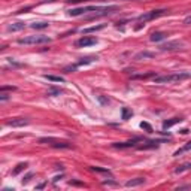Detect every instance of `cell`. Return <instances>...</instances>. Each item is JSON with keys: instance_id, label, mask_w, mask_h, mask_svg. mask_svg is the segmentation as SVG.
<instances>
[{"instance_id": "27", "label": "cell", "mask_w": 191, "mask_h": 191, "mask_svg": "<svg viewBox=\"0 0 191 191\" xmlns=\"http://www.w3.org/2000/svg\"><path fill=\"white\" fill-rule=\"evenodd\" d=\"M60 93H61L60 88H51L50 91H48V96H58Z\"/></svg>"}, {"instance_id": "30", "label": "cell", "mask_w": 191, "mask_h": 191, "mask_svg": "<svg viewBox=\"0 0 191 191\" xmlns=\"http://www.w3.org/2000/svg\"><path fill=\"white\" fill-rule=\"evenodd\" d=\"M8 99H9L8 94H6L5 91H2V94H0V102H6Z\"/></svg>"}, {"instance_id": "9", "label": "cell", "mask_w": 191, "mask_h": 191, "mask_svg": "<svg viewBox=\"0 0 191 191\" xmlns=\"http://www.w3.org/2000/svg\"><path fill=\"white\" fill-rule=\"evenodd\" d=\"M137 142H142L141 137H136V139H133V141H128V142H121V143H114L112 146L114 148H119V150H123V148H132V146H134Z\"/></svg>"}, {"instance_id": "18", "label": "cell", "mask_w": 191, "mask_h": 191, "mask_svg": "<svg viewBox=\"0 0 191 191\" xmlns=\"http://www.w3.org/2000/svg\"><path fill=\"white\" fill-rule=\"evenodd\" d=\"M187 170H191V163H184L181 166H178L175 169V173H182V172H187Z\"/></svg>"}, {"instance_id": "23", "label": "cell", "mask_w": 191, "mask_h": 191, "mask_svg": "<svg viewBox=\"0 0 191 191\" xmlns=\"http://www.w3.org/2000/svg\"><path fill=\"white\" fill-rule=\"evenodd\" d=\"M25 167H27V163H20V164H18V166L12 170V175H14V176H15V175H18L20 172H23Z\"/></svg>"}, {"instance_id": "20", "label": "cell", "mask_w": 191, "mask_h": 191, "mask_svg": "<svg viewBox=\"0 0 191 191\" xmlns=\"http://www.w3.org/2000/svg\"><path fill=\"white\" fill-rule=\"evenodd\" d=\"M45 79H48L51 82H64V78L63 76H55V75H45Z\"/></svg>"}, {"instance_id": "8", "label": "cell", "mask_w": 191, "mask_h": 191, "mask_svg": "<svg viewBox=\"0 0 191 191\" xmlns=\"http://www.w3.org/2000/svg\"><path fill=\"white\" fill-rule=\"evenodd\" d=\"M182 46V43L181 42H167V43H163V45H160V50L161 51H175V50H179Z\"/></svg>"}, {"instance_id": "2", "label": "cell", "mask_w": 191, "mask_h": 191, "mask_svg": "<svg viewBox=\"0 0 191 191\" xmlns=\"http://www.w3.org/2000/svg\"><path fill=\"white\" fill-rule=\"evenodd\" d=\"M191 73L188 72H176V73H169L163 76H154V82L155 84H175L181 82L184 79H188Z\"/></svg>"}, {"instance_id": "24", "label": "cell", "mask_w": 191, "mask_h": 191, "mask_svg": "<svg viewBox=\"0 0 191 191\" xmlns=\"http://www.w3.org/2000/svg\"><path fill=\"white\" fill-rule=\"evenodd\" d=\"M90 169H91L93 172H99V173H108V175L111 173L108 169H103V167H99V166H91Z\"/></svg>"}, {"instance_id": "28", "label": "cell", "mask_w": 191, "mask_h": 191, "mask_svg": "<svg viewBox=\"0 0 191 191\" xmlns=\"http://www.w3.org/2000/svg\"><path fill=\"white\" fill-rule=\"evenodd\" d=\"M33 172H30V173H27V175H25V176H24V179H23V184H27V182H28V181H30V179H32V178H33Z\"/></svg>"}, {"instance_id": "6", "label": "cell", "mask_w": 191, "mask_h": 191, "mask_svg": "<svg viewBox=\"0 0 191 191\" xmlns=\"http://www.w3.org/2000/svg\"><path fill=\"white\" fill-rule=\"evenodd\" d=\"M5 124L8 127H24V125L30 124V119H27V118H12V119H8Z\"/></svg>"}, {"instance_id": "10", "label": "cell", "mask_w": 191, "mask_h": 191, "mask_svg": "<svg viewBox=\"0 0 191 191\" xmlns=\"http://www.w3.org/2000/svg\"><path fill=\"white\" fill-rule=\"evenodd\" d=\"M161 142H164V141H163V139H157V141H148L146 143L141 145V146H139V150H150V148H155V146H158Z\"/></svg>"}, {"instance_id": "29", "label": "cell", "mask_w": 191, "mask_h": 191, "mask_svg": "<svg viewBox=\"0 0 191 191\" xmlns=\"http://www.w3.org/2000/svg\"><path fill=\"white\" fill-rule=\"evenodd\" d=\"M14 90H17L15 87H8V85H3L2 87V91H14Z\"/></svg>"}, {"instance_id": "35", "label": "cell", "mask_w": 191, "mask_h": 191, "mask_svg": "<svg viewBox=\"0 0 191 191\" xmlns=\"http://www.w3.org/2000/svg\"><path fill=\"white\" fill-rule=\"evenodd\" d=\"M181 133H182V134H187V133H188V130H187V128H184V130H181Z\"/></svg>"}, {"instance_id": "21", "label": "cell", "mask_w": 191, "mask_h": 191, "mask_svg": "<svg viewBox=\"0 0 191 191\" xmlns=\"http://www.w3.org/2000/svg\"><path fill=\"white\" fill-rule=\"evenodd\" d=\"M48 25H50V23H46V21L33 23V24H32V28H34V30H42V28H48Z\"/></svg>"}, {"instance_id": "5", "label": "cell", "mask_w": 191, "mask_h": 191, "mask_svg": "<svg viewBox=\"0 0 191 191\" xmlns=\"http://www.w3.org/2000/svg\"><path fill=\"white\" fill-rule=\"evenodd\" d=\"M39 143L50 145L52 148H72V143H69L66 141H58V139H54V137H41Z\"/></svg>"}, {"instance_id": "4", "label": "cell", "mask_w": 191, "mask_h": 191, "mask_svg": "<svg viewBox=\"0 0 191 191\" xmlns=\"http://www.w3.org/2000/svg\"><path fill=\"white\" fill-rule=\"evenodd\" d=\"M51 39L45 34H36V36H25L18 39L20 45H42V43H50Z\"/></svg>"}, {"instance_id": "31", "label": "cell", "mask_w": 191, "mask_h": 191, "mask_svg": "<svg viewBox=\"0 0 191 191\" xmlns=\"http://www.w3.org/2000/svg\"><path fill=\"white\" fill-rule=\"evenodd\" d=\"M184 24H185V25H191V15L184 20Z\"/></svg>"}, {"instance_id": "25", "label": "cell", "mask_w": 191, "mask_h": 191, "mask_svg": "<svg viewBox=\"0 0 191 191\" xmlns=\"http://www.w3.org/2000/svg\"><path fill=\"white\" fill-rule=\"evenodd\" d=\"M155 75V72H151V73H145V75H134L133 79H146V78H150V76H154Z\"/></svg>"}, {"instance_id": "22", "label": "cell", "mask_w": 191, "mask_h": 191, "mask_svg": "<svg viewBox=\"0 0 191 191\" xmlns=\"http://www.w3.org/2000/svg\"><path fill=\"white\" fill-rule=\"evenodd\" d=\"M132 115H133V112H132V109L128 108H123V111H121V116H123V119H128V118H132Z\"/></svg>"}, {"instance_id": "13", "label": "cell", "mask_w": 191, "mask_h": 191, "mask_svg": "<svg viewBox=\"0 0 191 191\" xmlns=\"http://www.w3.org/2000/svg\"><path fill=\"white\" fill-rule=\"evenodd\" d=\"M181 121H182V118H170V119H166L163 123V130H167V128H170L175 124H179Z\"/></svg>"}, {"instance_id": "26", "label": "cell", "mask_w": 191, "mask_h": 191, "mask_svg": "<svg viewBox=\"0 0 191 191\" xmlns=\"http://www.w3.org/2000/svg\"><path fill=\"white\" fill-rule=\"evenodd\" d=\"M141 128L146 130V133H152V127L148 123H141Z\"/></svg>"}, {"instance_id": "32", "label": "cell", "mask_w": 191, "mask_h": 191, "mask_svg": "<svg viewBox=\"0 0 191 191\" xmlns=\"http://www.w3.org/2000/svg\"><path fill=\"white\" fill-rule=\"evenodd\" d=\"M69 184H70V185H82L81 182H78V181H70Z\"/></svg>"}, {"instance_id": "11", "label": "cell", "mask_w": 191, "mask_h": 191, "mask_svg": "<svg viewBox=\"0 0 191 191\" xmlns=\"http://www.w3.org/2000/svg\"><path fill=\"white\" fill-rule=\"evenodd\" d=\"M97 60H99V57H97V55H88V57H85V58H81L76 64H78V67H79V66H85V64L94 63V61H97Z\"/></svg>"}, {"instance_id": "19", "label": "cell", "mask_w": 191, "mask_h": 191, "mask_svg": "<svg viewBox=\"0 0 191 191\" xmlns=\"http://www.w3.org/2000/svg\"><path fill=\"white\" fill-rule=\"evenodd\" d=\"M191 150V141L190 142H187L185 145H184L182 148H179L178 151H175V157H178V155H181V154H184V152H187V151H190Z\"/></svg>"}, {"instance_id": "17", "label": "cell", "mask_w": 191, "mask_h": 191, "mask_svg": "<svg viewBox=\"0 0 191 191\" xmlns=\"http://www.w3.org/2000/svg\"><path fill=\"white\" fill-rule=\"evenodd\" d=\"M25 27L24 23H14V24L8 25V32H20Z\"/></svg>"}, {"instance_id": "33", "label": "cell", "mask_w": 191, "mask_h": 191, "mask_svg": "<svg viewBox=\"0 0 191 191\" xmlns=\"http://www.w3.org/2000/svg\"><path fill=\"white\" fill-rule=\"evenodd\" d=\"M99 100H100V102H102V103H109V100L103 99V97H102V96H100V97H99Z\"/></svg>"}, {"instance_id": "7", "label": "cell", "mask_w": 191, "mask_h": 191, "mask_svg": "<svg viewBox=\"0 0 191 191\" xmlns=\"http://www.w3.org/2000/svg\"><path fill=\"white\" fill-rule=\"evenodd\" d=\"M97 43V39L96 37H91V36H84L79 41L76 42V46H91V45H96Z\"/></svg>"}, {"instance_id": "14", "label": "cell", "mask_w": 191, "mask_h": 191, "mask_svg": "<svg viewBox=\"0 0 191 191\" xmlns=\"http://www.w3.org/2000/svg\"><path fill=\"white\" fill-rule=\"evenodd\" d=\"M155 55V54H152V52H148V51H142L139 54H136L134 55V60L136 61H141V60H146V58H152Z\"/></svg>"}, {"instance_id": "34", "label": "cell", "mask_w": 191, "mask_h": 191, "mask_svg": "<svg viewBox=\"0 0 191 191\" xmlns=\"http://www.w3.org/2000/svg\"><path fill=\"white\" fill-rule=\"evenodd\" d=\"M43 187H45V182H43V184H39V185H37V187H36V188H37V190H42V188H43Z\"/></svg>"}, {"instance_id": "12", "label": "cell", "mask_w": 191, "mask_h": 191, "mask_svg": "<svg viewBox=\"0 0 191 191\" xmlns=\"http://www.w3.org/2000/svg\"><path fill=\"white\" fill-rule=\"evenodd\" d=\"M166 37H167V34L163 33V32H154V33L150 36V41L151 42H161V41H164Z\"/></svg>"}, {"instance_id": "15", "label": "cell", "mask_w": 191, "mask_h": 191, "mask_svg": "<svg viewBox=\"0 0 191 191\" xmlns=\"http://www.w3.org/2000/svg\"><path fill=\"white\" fill-rule=\"evenodd\" d=\"M145 184V179L143 178H136V179H130L125 182V187H137V185H142Z\"/></svg>"}, {"instance_id": "16", "label": "cell", "mask_w": 191, "mask_h": 191, "mask_svg": "<svg viewBox=\"0 0 191 191\" xmlns=\"http://www.w3.org/2000/svg\"><path fill=\"white\" fill-rule=\"evenodd\" d=\"M106 25L105 24H99V25H93V27H88V28H84L82 33H94V32H99V30H103Z\"/></svg>"}, {"instance_id": "1", "label": "cell", "mask_w": 191, "mask_h": 191, "mask_svg": "<svg viewBox=\"0 0 191 191\" xmlns=\"http://www.w3.org/2000/svg\"><path fill=\"white\" fill-rule=\"evenodd\" d=\"M118 11V6L112 5V6H85V8H76V9H69L67 14L70 17H79V15H84L87 12H94L93 15L87 17V20H94V18H100L103 15H108V14H112Z\"/></svg>"}, {"instance_id": "3", "label": "cell", "mask_w": 191, "mask_h": 191, "mask_svg": "<svg viewBox=\"0 0 191 191\" xmlns=\"http://www.w3.org/2000/svg\"><path fill=\"white\" fill-rule=\"evenodd\" d=\"M166 14H167L166 9H157V11L145 12V14H142L141 17H137V23H139V25H136L134 28L139 30L145 23H148V21H151V20H155V18H158V17H163V15H166Z\"/></svg>"}]
</instances>
